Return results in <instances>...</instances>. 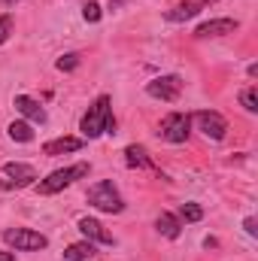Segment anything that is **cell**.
I'll use <instances>...</instances> for the list:
<instances>
[{"label":"cell","mask_w":258,"mask_h":261,"mask_svg":"<svg viewBox=\"0 0 258 261\" xmlns=\"http://www.w3.org/2000/svg\"><path fill=\"white\" fill-rule=\"evenodd\" d=\"M79 130H82L88 140H94V137H100V134H113V130H116L113 100H110V94H100V97L88 107V113H85V116H82V122H79Z\"/></svg>","instance_id":"obj_1"},{"label":"cell","mask_w":258,"mask_h":261,"mask_svg":"<svg viewBox=\"0 0 258 261\" xmlns=\"http://www.w3.org/2000/svg\"><path fill=\"white\" fill-rule=\"evenodd\" d=\"M82 176H88V164H70V167H61V170H52V173H49L46 179H40L34 189H37V195H55V192L73 186V182L82 179Z\"/></svg>","instance_id":"obj_2"},{"label":"cell","mask_w":258,"mask_h":261,"mask_svg":"<svg viewBox=\"0 0 258 261\" xmlns=\"http://www.w3.org/2000/svg\"><path fill=\"white\" fill-rule=\"evenodd\" d=\"M88 203L100 213H122L125 210V200L119 195V189L110 182V179H100L88 189Z\"/></svg>","instance_id":"obj_3"},{"label":"cell","mask_w":258,"mask_h":261,"mask_svg":"<svg viewBox=\"0 0 258 261\" xmlns=\"http://www.w3.org/2000/svg\"><path fill=\"white\" fill-rule=\"evenodd\" d=\"M3 240L21 252H37V249H46L49 240L40 234V231H31V228H6L3 231Z\"/></svg>","instance_id":"obj_4"},{"label":"cell","mask_w":258,"mask_h":261,"mask_svg":"<svg viewBox=\"0 0 258 261\" xmlns=\"http://www.w3.org/2000/svg\"><path fill=\"white\" fill-rule=\"evenodd\" d=\"M189 128H192V116L189 113H170L161 119L158 137L167 143H186L189 140Z\"/></svg>","instance_id":"obj_5"},{"label":"cell","mask_w":258,"mask_h":261,"mask_svg":"<svg viewBox=\"0 0 258 261\" xmlns=\"http://www.w3.org/2000/svg\"><path fill=\"white\" fill-rule=\"evenodd\" d=\"M146 94L149 97H158V100H167V103H173L179 94H183V79L179 76H158V79H152L149 85H146Z\"/></svg>","instance_id":"obj_6"},{"label":"cell","mask_w":258,"mask_h":261,"mask_svg":"<svg viewBox=\"0 0 258 261\" xmlns=\"http://www.w3.org/2000/svg\"><path fill=\"white\" fill-rule=\"evenodd\" d=\"M194 125H197L200 134H207L210 140H222L225 130H228V122H225L216 110H200V113H194Z\"/></svg>","instance_id":"obj_7"},{"label":"cell","mask_w":258,"mask_h":261,"mask_svg":"<svg viewBox=\"0 0 258 261\" xmlns=\"http://www.w3.org/2000/svg\"><path fill=\"white\" fill-rule=\"evenodd\" d=\"M240 24L234 21V18H213V21H203L197 31H194V37H200V40H207V37H225V34H234Z\"/></svg>","instance_id":"obj_8"},{"label":"cell","mask_w":258,"mask_h":261,"mask_svg":"<svg viewBox=\"0 0 258 261\" xmlns=\"http://www.w3.org/2000/svg\"><path fill=\"white\" fill-rule=\"evenodd\" d=\"M3 173L15 182V186H31L37 179V170L31 164H21V161H6L3 164Z\"/></svg>","instance_id":"obj_9"},{"label":"cell","mask_w":258,"mask_h":261,"mask_svg":"<svg viewBox=\"0 0 258 261\" xmlns=\"http://www.w3.org/2000/svg\"><path fill=\"white\" fill-rule=\"evenodd\" d=\"M79 231L85 234V240H91V243H100V246H113V237L104 231V225L97 222V219H79Z\"/></svg>","instance_id":"obj_10"},{"label":"cell","mask_w":258,"mask_h":261,"mask_svg":"<svg viewBox=\"0 0 258 261\" xmlns=\"http://www.w3.org/2000/svg\"><path fill=\"white\" fill-rule=\"evenodd\" d=\"M82 149V140L79 137H58V140H49L43 146V155L55 158V155H64V152H79Z\"/></svg>","instance_id":"obj_11"},{"label":"cell","mask_w":258,"mask_h":261,"mask_svg":"<svg viewBox=\"0 0 258 261\" xmlns=\"http://www.w3.org/2000/svg\"><path fill=\"white\" fill-rule=\"evenodd\" d=\"M15 110H18L24 119H31V122H40V125L46 122V110H43L34 97H28V94H18V97H15Z\"/></svg>","instance_id":"obj_12"},{"label":"cell","mask_w":258,"mask_h":261,"mask_svg":"<svg viewBox=\"0 0 258 261\" xmlns=\"http://www.w3.org/2000/svg\"><path fill=\"white\" fill-rule=\"evenodd\" d=\"M155 228H158L164 237L176 240V237H179V231H183V222H179L176 216H170V213H161V216L155 219Z\"/></svg>","instance_id":"obj_13"},{"label":"cell","mask_w":258,"mask_h":261,"mask_svg":"<svg viewBox=\"0 0 258 261\" xmlns=\"http://www.w3.org/2000/svg\"><path fill=\"white\" fill-rule=\"evenodd\" d=\"M125 161H128V167H143V170H152V167H155L143 146H128V149H125Z\"/></svg>","instance_id":"obj_14"},{"label":"cell","mask_w":258,"mask_h":261,"mask_svg":"<svg viewBox=\"0 0 258 261\" xmlns=\"http://www.w3.org/2000/svg\"><path fill=\"white\" fill-rule=\"evenodd\" d=\"M91 255H94V243H91V240H82V243L67 246L64 261H88Z\"/></svg>","instance_id":"obj_15"},{"label":"cell","mask_w":258,"mask_h":261,"mask_svg":"<svg viewBox=\"0 0 258 261\" xmlns=\"http://www.w3.org/2000/svg\"><path fill=\"white\" fill-rule=\"evenodd\" d=\"M197 12H200V3H192V0H189V3H179L176 9H170L167 18H170V21H186V18H194Z\"/></svg>","instance_id":"obj_16"},{"label":"cell","mask_w":258,"mask_h":261,"mask_svg":"<svg viewBox=\"0 0 258 261\" xmlns=\"http://www.w3.org/2000/svg\"><path fill=\"white\" fill-rule=\"evenodd\" d=\"M6 130H9V137H12L15 143H31V140H34V128H31L28 122H12Z\"/></svg>","instance_id":"obj_17"},{"label":"cell","mask_w":258,"mask_h":261,"mask_svg":"<svg viewBox=\"0 0 258 261\" xmlns=\"http://www.w3.org/2000/svg\"><path fill=\"white\" fill-rule=\"evenodd\" d=\"M240 103H243L246 113H258V88L255 85H249V88L240 94Z\"/></svg>","instance_id":"obj_18"},{"label":"cell","mask_w":258,"mask_h":261,"mask_svg":"<svg viewBox=\"0 0 258 261\" xmlns=\"http://www.w3.org/2000/svg\"><path fill=\"white\" fill-rule=\"evenodd\" d=\"M179 219H183V222H200V219H203V210H200L197 203H183V206H179Z\"/></svg>","instance_id":"obj_19"},{"label":"cell","mask_w":258,"mask_h":261,"mask_svg":"<svg viewBox=\"0 0 258 261\" xmlns=\"http://www.w3.org/2000/svg\"><path fill=\"white\" fill-rule=\"evenodd\" d=\"M82 15H85V21H91V24H94V21H100V6H97L94 0H88V3L82 6Z\"/></svg>","instance_id":"obj_20"},{"label":"cell","mask_w":258,"mask_h":261,"mask_svg":"<svg viewBox=\"0 0 258 261\" xmlns=\"http://www.w3.org/2000/svg\"><path fill=\"white\" fill-rule=\"evenodd\" d=\"M9 34H12V15H0V46L9 40Z\"/></svg>","instance_id":"obj_21"},{"label":"cell","mask_w":258,"mask_h":261,"mask_svg":"<svg viewBox=\"0 0 258 261\" xmlns=\"http://www.w3.org/2000/svg\"><path fill=\"white\" fill-rule=\"evenodd\" d=\"M79 67V55H64L58 58V70H76Z\"/></svg>","instance_id":"obj_22"},{"label":"cell","mask_w":258,"mask_h":261,"mask_svg":"<svg viewBox=\"0 0 258 261\" xmlns=\"http://www.w3.org/2000/svg\"><path fill=\"white\" fill-rule=\"evenodd\" d=\"M243 228H246V234H249V237H255V234H258V222L252 219V216H249V219L243 222Z\"/></svg>","instance_id":"obj_23"},{"label":"cell","mask_w":258,"mask_h":261,"mask_svg":"<svg viewBox=\"0 0 258 261\" xmlns=\"http://www.w3.org/2000/svg\"><path fill=\"white\" fill-rule=\"evenodd\" d=\"M125 3H131V0H110V9H119V6H125Z\"/></svg>","instance_id":"obj_24"},{"label":"cell","mask_w":258,"mask_h":261,"mask_svg":"<svg viewBox=\"0 0 258 261\" xmlns=\"http://www.w3.org/2000/svg\"><path fill=\"white\" fill-rule=\"evenodd\" d=\"M0 261H15V255L12 252H0Z\"/></svg>","instance_id":"obj_25"},{"label":"cell","mask_w":258,"mask_h":261,"mask_svg":"<svg viewBox=\"0 0 258 261\" xmlns=\"http://www.w3.org/2000/svg\"><path fill=\"white\" fill-rule=\"evenodd\" d=\"M3 3H15V0H3Z\"/></svg>","instance_id":"obj_26"},{"label":"cell","mask_w":258,"mask_h":261,"mask_svg":"<svg viewBox=\"0 0 258 261\" xmlns=\"http://www.w3.org/2000/svg\"><path fill=\"white\" fill-rule=\"evenodd\" d=\"M210 3H213V0H210Z\"/></svg>","instance_id":"obj_27"}]
</instances>
